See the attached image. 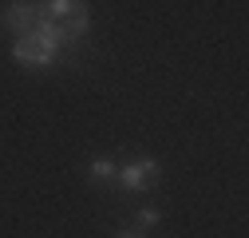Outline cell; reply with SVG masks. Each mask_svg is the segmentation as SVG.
<instances>
[{"label":"cell","mask_w":249,"mask_h":238,"mask_svg":"<svg viewBox=\"0 0 249 238\" xmlns=\"http://www.w3.org/2000/svg\"><path fill=\"white\" fill-rule=\"evenodd\" d=\"M154 178H159V159H135L127 167H119L115 183L127 191V195H142V191L154 187Z\"/></svg>","instance_id":"6da1fadb"},{"label":"cell","mask_w":249,"mask_h":238,"mask_svg":"<svg viewBox=\"0 0 249 238\" xmlns=\"http://www.w3.org/2000/svg\"><path fill=\"white\" fill-rule=\"evenodd\" d=\"M36 16H40V4H28V0H12V4L0 12V24L16 36H28L36 28Z\"/></svg>","instance_id":"7a4b0ae2"},{"label":"cell","mask_w":249,"mask_h":238,"mask_svg":"<svg viewBox=\"0 0 249 238\" xmlns=\"http://www.w3.org/2000/svg\"><path fill=\"white\" fill-rule=\"evenodd\" d=\"M32 40L55 60V64H59V52H64V24H55V20H48V16H36V28H32Z\"/></svg>","instance_id":"3957f363"},{"label":"cell","mask_w":249,"mask_h":238,"mask_svg":"<svg viewBox=\"0 0 249 238\" xmlns=\"http://www.w3.org/2000/svg\"><path fill=\"white\" fill-rule=\"evenodd\" d=\"M12 60H16L20 68H52V64H55V60L32 40V32H28V36H16V44H12Z\"/></svg>","instance_id":"277c9868"},{"label":"cell","mask_w":249,"mask_h":238,"mask_svg":"<svg viewBox=\"0 0 249 238\" xmlns=\"http://www.w3.org/2000/svg\"><path fill=\"white\" fill-rule=\"evenodd\" d=\"M87 32H91V8H87V0H75L71 16L64 20V40L75 44V40H83Z\"/></svg>","instance_id":"5b68a950"},{"label":"cell","mask_w":249,"mask_h":238,"mask_svg":"<svg viewBox=\"0 0 249 238\" xmlns=\"http://www.w3.org/2000/svg\"><path fill=\"white\" fill-rule=\"evenodd\" d=\"M71 8H75V0H44V4H40V16H48V20H55V24H64V20L71 16Z\"/></svg>","instance_id":"8992f818"},{"label":"cell","mask_w":249,"mask_h":238,"mask_svg":"<svg viewBox=\"0 0 249 238\" xmlns=\"http://www.w3.org/2000/svg\"><path fill=\"white\" fill-rule=\"evenodd\" d=\"M87 175L95 178V183H115V175H119V167H115L111 159H91V163H87Z\"/></svg>","instance_id":"52a82bcc"},{"label":"cell","mask_w":249,"mask_h":238,"mask_svg":"<svg viewBox=\"0 0 249 238\" xmlns=\"http://www.w3.org/2000/svg\"><path fill=\"white\" fill-rule=\"evenodd\" d=\"M159 211L154 206H142V211H135V230H150V226H159Z\"/></svg>","instance_id":"ba28073f"},{"label":"cell","mask_w":249,"mask_h":238,"mask_svg":"<svg viewBox=\"0 0 249 238\" xmlns=\"http://www.w3.org/2000/svg\"><path fill=\"white\" fill-rule=\"evenodd\" d=\"M115 238H142V230H119Z\"/></svg>","instance_id":"9c48e42d"}]
</instances>
